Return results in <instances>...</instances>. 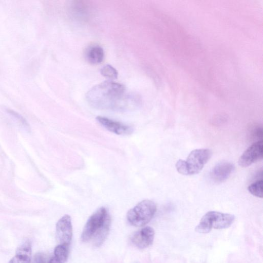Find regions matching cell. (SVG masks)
Returning a JSON list of instances; mask_svg holds the SVG:
<instances>
[{
  "label": "cell",
  "mask_w": 263,
  "mask_h": 263,
  "mask_svg": "<svg viewBox=\"0 0 263 263\" xmlns=\"http://www.w3.org/2000/svg\"><path fill=\"white\" fill-rule=\"evenodd\" d=\"M92 106L100 109L121 110L136 104V98L121 84L106 81L92 87L86 93Z\"/></svg>",
  "instance_id": "6da1fadb"
},
{
  "label": "cell",
  "mask_w": 263,
  "mask_h": 263,
  "mask_svg": "<svg viewBox=\"0 0 263 263\" xmlns=\"http://www.w3.org/2000/svg\"><path fill=\"white\" fill-rule=\"evenodd\" d=\"M212 153L208 148L193 150L185 160L179 159L176 163L177 172L183 175H193L201 172L210 160Z\"/></svg>",
  "instance_id": "7a4b0ae2"
},
{
  "label": "cell",
  "mask_w": 263,
  "mask_h": 263,
  "mask_svg": "<svg viewBox=\"0 0 263 263\" xmlns=\"http://www.w3.org/2000/svg\"><path fill=\"white\" fill-rule=\"evenodd\" d=\"M235 220L234 215L217 211H209L200 219L195 231L206 234L212 229H224L230 227Z\"/></svg>",
  "instance_id": "3957f363"
},
{
  "label": "cell",
  "mask_w": 263,
  "mask_h": 263,
  "mask_svg": "<svg viewBox=\"0 0 263 263\" xmlns=\"http://www.w3.org/2000/svg\"><path fill=\"white\" fill-rule=\"evenodd\" d=\"M156 210L157 206L153 201L143 200L128 211L127 221L136 227L144 226L151 221Z\"/></svg>",
  "instance_id": "277c9868"
},
{
  "label": "cell",
  "mask_w": 263,
  "mask_h": 263,
  "mask_svg": "<svg viewBox=\"0 0 263 263\" xmlns=\"http://www.w3.org/2000/svg\"><path fill=\"white\" fill-rule=\"evenodd\" d=\"M109 220L110 215L104 207L98 209L87 221L83 228L81 238L83 242L89 241L98 233Z\"/></svg>",
  "instance_id": "5b68a950"
},
{
  "label": "cell",
  "mask_w": 263,
  "mask_h": 263,
  "mask_svg": "<svg viewBox=\"0 0 263 263\" xmlns=\"http://www.w3.org/2000/svg\"><path fill=\"white\" fill-rule=\"evenodd\" d=\"M263 157V141L255 142L241 155L238 160L239 165L246 167L262 159Z\"/></svg>",
  "instance_id": "8992f818"
},
{
  "label": "cell",
  "mask_w": 263,
  "mask_h": 263,
  "mask_svg": "<svg viewBox=\"0 0 263 263\" xmlns=\"http://www.w3.org/2000/svg\"><path fill=\"white\" fill-rule=\"evenodd\" d=\"M56 234L60 244L69 246L72 236L71 218L68 215L61 217L56 224Z\"/></svg>",
  "instance_id": "52a82bcc"
},
{
  "label": "cell",
  "mask_w": 263,
  "mask_h": 263,
  "mask_svg": "<svg viewBox=\"0 0 263 263\" xmlns=\"http://www.w3.org/2000/svg\"><path fill=\"white\" fill-rule=\"evenodd\" d=\"M154 236V230L147 226L134 232L130 237V241L134 246L142 249L153 243Z\"/></svg>",
  "instance_id": "ba28073f"
},
{
  "label": "cell",
  "mask_w": 263,
  "mask_h": 263,
  "mask_svg": "<svg viewBox=\"0 0 263 263\" xmlns=\"http://www.w3.org/2000/svg\"><path fill=\"white\" fill-rule=\"evenodd\" d=\"M234 168V165L231 162H219L212 169L210 172L211 179L215 183H222L230 177Z\"/></svg>",
  "instance_id": "9c48e42d"
},
{
  "label": "cell",
  "mask_w": 263,
  "mask_h": 263,
  "mask_svg": "<svg viewBox=\"0 0 263 263\" xmlns=\"http://www.w3.org/2000/svg\"><path fill=\"white\" fill-rule=\"evenodd\" d=\"M96 119L102 126L116 134L125 135L130 134L133 132V128L130 126L106 117L98 116Z\"/></svg>",
  "instance_id": "30bf717a"
},
{
  "label": "cell",
  "mask_w": 263,
  "mask_h": 263,
  "mask_svg": "<svg viewBox=\"0 0 263 263\" xmlns=\"http://www.w3.org/2000/svg\"><path fill=\"white\" fill-rule=\"evenodd\" d=\"M31 254V242L29 240H26L17 248L14 256L8 263H30Z\"/></svg>",
  "instance_id": "8fae6325"
},
{
  "label": "cell",
  "mask_w": 263,
  "mask_h": 263,
  "mask_svg": "<svg viewBox=\"0 0 263 263\" xmlns=\"http://www.w3.org/2000/svg\"><path fill=\"white\" fill-rule=\"evenodd\" d=\"M104 57L103 48L98 45L90 47L86 52L87 61L92 64H98L102 62Z\"/></svg>",
  "instance_id": "7c38bea8"
},
{
  "label": "cell",
  "mask_w": 263,
  "mask_h": 263,
  "mask_svg": "<svg viewBox=\"0 0 263 263\" xmlns=\"http://www.w3.org/2000/svg\"><path fill=\"white\" fill-rule=\"evenodd\" d=\"M69 253V246L60 244L54 250V257L62 263H64L67 260Z\"/></svg>",
  "instance_id": "4fadbf2b"
},
{
  "label": "cell",
  "mask_w": 263,
  "mask_h": 263,
  "mask_svg": "<svg viewBox=\"0 0 263 263\" xmlns=\"http://www.w3.org/2000/svg\"><path fill=\"white\" fill-rule=\"evenodd\" d=\"M262 179L256 180L248 186V190L253 196L258 198H262Z\"/></svg>",
  "instance_id": "5bb4252c"
},
{
  "label": "cell",
  "mask_w": 263,
  "mask_h": 263,
  "mask_svg": "<svg viewBox=\"0 0 263 263\" xmlns=\"http://www.w3.org/2000/svg\"><path fill=\"white\" fill-rule=\"evenodd\" d=\"M101 73L104 77L109 79H116L118 77L116 69L110 65H106L101 69Z\"/></svg>",
  "instance_id": "9a60e30c"
},
{
  "label": "cell",
  "mask_w": 263,
  "mask_h": 263,
  "mask_svg": "<svg viewBox=\"0 0 263 263\" xmlns=\"http://www.w3.org/2000/svg\"><path fill=\"white\" fill-rule=\"evenodd\" d=\"M253 138L257 140V141L262 140V128L258 126L253 127L251 133Z\"/></svg>",
  "instance_id": "2e32d148"
},
{
  "label": "cell",
  "mask_w": 263,
  "mask_h": 263,
  "mask_svg": "<svg viewBox=\"0 0 263 263\" xmlns=\"http://www.w3.org/2000/svg\"><path fill=\"white\" fill-rule=\"evenodd\" d=\"M48 261L44 254L38 253L34 256L32 263H48Z\"/></svg>",
  "instance_id": "e0dca14e"
},
{
  "label": "cell",
  "mask_w": 263,
  "mask_h": 263,
  "mask_svg": "<svg viewBox=\"0 0 263 263\" xmlns=\"http://www.w3.org/2000/svg\"><path fill=\"white\" fill-rule=\"evenodd\" d=\"M7 111L12 116L14 117L16 119H17L19 122H20L22 124H24V126H28V124L25 120L18 113L16 112L15 111L12 110L10 109H8Z\"/></svg>",
  "instance_id": "ac0fdd59"
},
{
  "label": "cell",
  "mask_w": 263,
  "mask_h": 263,
  "mask_svg": "<svg viewBox=\"0 0 263 263\" xmlns=\"http://www.w3.org/2000/svg\"><path fill=\"white\" fill-rule=\"evenodd\" d=\"M48 263H62L55 257H53L48 261Z\"/></svg>",
  "instance_id": "d6986e66"
}]
</instances>
